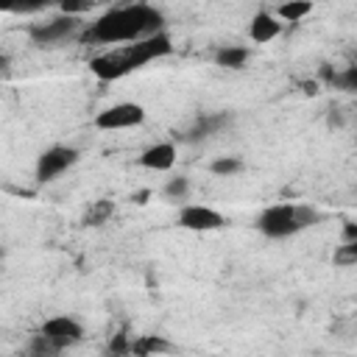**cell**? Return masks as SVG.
<instances>
[{
    "instance_id": "17",
    "label": "cell",
    "mask_w": 357,
    "mask_h": 357,
    "mask_svg": "<svg viewBox=\"0 0 357 357\" xmlns=\"http://www.w3.org/2000/svg\"><path fill=\"white\" fill-rule=\"evenodd\" d=\"M335 262H340V265L357 262V240H354V243H343V245L335 251Z\"/></svg>"
},
{
    "instance_id": "16",
    "label": "cell",
    "mask_w": 357,
    "mask_h": 357,
    "mask_svg": "<svg viewBox=\"0 0 357 357\" xmlns=\"http://www.w3.org/2000/svg\"><path fill=\"white\" fill-rule=\"evenodd\" d=\"M187 192H190V178H187V176H176V178H170V181L165 184V195H167L170 201H184Z\"/></svg>"
},
{
    "instance_id": "19",
    "label": "cell",
    "mask_w": 357,
    "mask_h": 357,
    "mask_svg": "<svg viewBox=\"0 0 357 357\" xmlns=\"http://www.w3.org/2000/svg\"><path fill=\"white\" fill-rule=\"evenodd\" d=\"M109 209H112L109 204H100V206H98V209H95L92 215H86V223H95V220H103V218L109 215Z\"/></svg>"
},
{
    "instance_id": "14",
    "label": "cell",
    "mask_w": 357,
    "mask_h": 357,
    "mask_svg": "<svg viewBox=\"0 0 357 357\" xmlns=\"http://www.w3.org/2000/svg\"><path fill=\"white\" fill-rule=\"evenodd\" d=\"M59 351H61V349H56L42 332H36V335L31 337V343H28L25 357H59Z\"/></svg>"
},
{
    "instance_id": "9",
    "label": "cell",
    "mask_w": 357,
    "mask_h": 357,
    "mask_svg": "<svg viewBox=\"0 0 357 357\" xmlns=\"http://www.w3.org/2000/svg\"><path fill=\"white\" fill-rule=\"evenodd\" d=\"M279 33H282V20H279L273 11H268V8L257 11V14L251 17V22H248V36H251V42L265 45V42L276 39Z\"/></svg>"
},
{
    "instance_id": "8",
    "label": "cell",
    "mask_w": 357,
    "mask_h": 357,
    "mask_svg": "<svg viewBox=\"0 0 357 357\" xmlns=\"http://www.w3.org/2000/svg\"><path fill=\"white\" fill-rule=\"evenodd\" d=\"M223 223H226V218L206 204H187L178 209V226L190 229V231H215Z\"/></svg>"
},
{
    "instance_id": "2",
    "label": "cell",
    "mask_w": 357,
    "mask_h": 357,
    "mask_svg": "<svg viewBox=\"0 0 357 357\" xmlns=\"http://www.w3.org/2000/svg\"><path fill=\"white\" fill-rule=\"evenodd\" d=\"M170 36L162 31L156 36H148V39H139V42H131V45H120V47H112V50H103L98 53L92 61H89V70L100 78V81H117L123 75H128L131 70L153 61V59H162L170 53Z\"/></svg>"
},
{
    "instance_id": "12",
    "label": "cell",
    "mask_w": 357,
    "mask_h": 357,
    "mask_svg": "<svg viewBox=\"0 0 357 357\" xmlns=\"http://www.w3.org/2000/svg\"><path fill=\"white\" fill-rule=\"evenodd\" d=\"M248 47H243V45H223L218 53H215V61L220 64V67H226V70H240V67H245V61H248Z\"/></svg>"
},
{
    "instance_id": "11",
    "label": "cell",
    "mask_w": 357,
    "mask_h": 357,
    "mask_svg": "<svg viewBox=\"0 0 357 357\" xmlns=\"http://www.w3.org/2000/svg\"><path fill=\"white\" fill-rule=\"evenodd\" d=\"M226 120H229V114H201L198 120H195V126L187 131V139H206V137H212V134H218L223 126H226Z\"/></svg>"
},
{
    "instance_id": "1",
    "label": "cell",
    "mask_w": 357,
    "mask_h": 357,
    "mask_svg": "<svg viewBox=\"0 0 357 357\" xmlns=\"http://www.w3.org/2000/svg\"><path fill=\"white\" fill-rule=\"evenodd\" d=\"M162 31H165V17L159 8L148 6V3H123V6L106 8L84 31V39L120 47V45H131V42L156 36Z\"/></svg>"
},
{
    "instance_id": "18",
    "label": "cell",
    "mask_w": 357,
    "mask_h": 357,
    "mask_svg": "<svg viewBox=\"0 0 357 357\" xmlns=\"http://www.w3.org/2000/svg\"><path fill=\"white\" fill-rule=\"evenodd\" d=\"M332 84H337V86H343V89H349V92H357V67H349L346 73L335 75Z\"/></svg>"
},
{
    "instance_id": "20",
    "label": "cell",
    "mask_w": 357,
    "mask_h": 357,
    "mask_svg": "<svg viewBox=\"0 0 357 357\" xmlns=\"http://www.w3.org/2000/svg\"><path fill=\"white\" fill-rule=\"evenodd\" d=\"M357 240V226L354 223H346L343 226V243H354Z\"/></svg>"
},
{
    "instance_id": "4",
    "label": "cell",
    "mask_w": 357,
    "mask_h": 357,
    "mask_svg": "<svg viewBox=\"0 0 357 357\" xmlns=\"http://www.w3.org/2000/svg\"><path fill=\"white\" fill-rule=\"evenodd\" d=\"M81 28V20L73 17V14H61V17H53L47 22H36L31 28V42L39 45V47H56L67 39H73Z\"/></svg>"
},
{
    "instance_id": "6",
    "label": "cell",
    "mask_w": 357,
    "mask_h": 357,
    "mask_svg": "<svg viewBox=\"0 0 357 357\" xmlns=\"http://www.w3.org/2000/svg\"><path fill=\"white\" fill-rule=\"evenodd\" d=\"M142 120H145V109H142L139 103L123 100V103H112V106H106L103 112H98L95 126L103 128V131H123V128L139 126Z\"/></svg>"
},
{
    "instance_id": "10",
    "label": "cell",
    "mask_w": 357,
    "mask_h": 357,
    "mask_svg": "<svg viewBox=\"0 0 357 357\" xmlns=\"http://www.w3.org/2000/svg\"><path fill=\"white\" fill-rule=\"evenodd\" d=\"M139 165L156 173H165L176 165V145L173 142H156L139 153Z\"/></svg>"
},
{
    "instance_id": "7",
    "label": "cell",
    "mask_w": 357,
    "mask_h": 357,
    "mask_svg": "<svg viewBox=\"0 0 357 357\" xmlns=\"http://www.w3.org/2000/svg\"><path fill=\"white\" fill-rule=\"evenodd\" d=\"M56 349H73L75 343H81L84 340V326H81V321H75L73 315H53V318H47L45 324H42V329H39Z\"/></svg>"
},
{
    "instance_id": "15",
    "label": "cell",
    "mask_w": 357,
    "mask_h": 357,
    "mask_svg": "<svg viewBox=\"0 0 357 357\" xmlns=\"http://www.w3.org/2000/svg\"><path fill=\"white\" fill-rule=\"evenodd\" d=\"M209 170H212L215 176H234V173L243 170V162H240L237 156H220V159H215V162L209 165Z\"/></svg>"
},
{
    "instance_id": "3",
    "label": "cell",
    "mask_w": 357,
    "mask_h": 357,
    "mask_svg": "<svg viewBox=\"0 0 357 357\" xmlns=\"http://www.w3.org/2000/svg\"><path fill=\"white\" fill-rule=\"evenodd\" d=\"M318 220H321V215L310 204H273L259 212L257 229L271 240H282V237L298 234L301 229L315 226Z\"/></svg>"
},
{
    "instance_id": "5",
    "label": "cell",
    "mask_w": 357,
    "mask_h": 357,
    "mask_svg": "<svg viewBox=\"0 0 357 357\" xmlns=\"http://www.w3.org/2000/svg\"><path fill=\"white\" fill-rule=\"evenodd\" d=\"M78 162V151L73 145H50L47 151H42L36 156V178L39 181H53L56 176H61L64 170H70Z\"/></svg>"
},
{
    "instance_id": "13",
    "label": "cell",
    "mask_w": 357,
    "mask_h": 357,
    "mask_svg": "<svg viewBox=\"0 0 357 357\" xmlns=\"http://www.w3.org/2000/svg\"><path fill=\"white\" fill-rule=\"evenodd\" d=\"M312 11V3H298V0H290V3H282V6H276V17L282 20V22H301L307 14Z\"/></svg>"
}]
</instances>
